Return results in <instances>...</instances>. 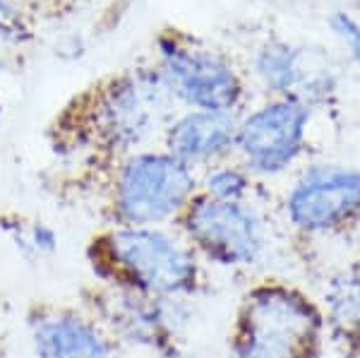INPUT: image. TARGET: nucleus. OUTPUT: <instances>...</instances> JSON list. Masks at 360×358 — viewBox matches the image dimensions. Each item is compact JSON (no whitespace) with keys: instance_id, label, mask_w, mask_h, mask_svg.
<instances>
[{"instance_id":"1","label":"nucleus","mask_w":360,"mask_h":358,"mask_svg":"<svg viewBox=\"0 0 360 358\" xmlns=\"http://www.w3.org/2000/svg\"><path fill=\"white\" fill-rule=\"evenodd\" d=\"M178 113L154 65L127 68L75 99L58 120V140L108 166L152 147Z\"/></svg>"},{"instance_id":"2","label":"nucleus","mask_w":360,"mask_h":358,"mask_svg":"<svg viewBox=\"0 0 360 358\" xmlns=\"http://www.w3.org/2000/svg\"><path fill=\"white\" fill-rule=\"evenodd\" d=\"M86 260L96 284L156 298H193L205 284V262L176 226H106L91 238Z\"/></svg>"},{"instance_id":"3","label":"nucleus","mask_w":360,"mask_h":358,"mask_svg":"<svg viewBox=\"0 0 360 358\" xmlns=\"http://www.w3.org/2000/svg\"><path fill=\"white\" fill-rule=\"evenodd\" d=\"M200 193V171L164 147L111 164L103 193L106 226H176Z\"/></svg>"},{"instance_id":"4","label":"nucleus","mask_w":360,"mask_h":358,"mask_svg":"<svg viewBox=\"0 0 360 358\" xmlns=\"http://www.w3.org/2000/svg\"><path fill=\"white\" fill-rule=\"evenodd\" d=\"M322 327V310L303 291L262 281L243 296L221 358H312Z\"/></svg>"},{"instance_id":"5","label":"nucleus","mask_w":360,"mask_h":358,"mask_svg":"<svg viewBox=\"0 0 360 358\" xmlns=\"http://www.w3.org/2000/svg\"><path fill=\"white\" fill-rule=\"evenodd\" d=\"M176 229L205 264L231 272L257 269L271 255V222L255 198L221 202L197 193Z\"/></svg>"},{"instance_id":"6","label":"nucleus","mask_w":360,"mask_h":358,"mask_svg":"<svg viewBox=\"0 0 360 358\" xmlns=\"http://www.w3.org/2000/svg\"><path fill=\"white\" fill-rule=\"evenodd\" d=\"M154 68L183 111L243 113L248 99L245 79L221 51L168 32L156 39Z\"/></svg>"},{"instance_id":"7","label":"nucleus","mask_w":360,"mask_h":358,"mask_svg":"<svg viewBox=\"0 0 360 358\" xmlns=\"http://www.w3.org/2000/svg\"><path fill=\"white\" fill-rule=\"evenodd\" d=\"M190 298H156L135 288L96 284L86 291L84 308L106 327L123 349L159 356L180 346L178 339L190 322Z\"/></svg>"},{"instance_id":"8","label":"nucleus","mask_w":360,"mask_h":358,"mask_svg":"<svg viewBox=\"0 0 360 358\" xmlns=\"http://www.w3.org/2000/svg\"><path fill=\"white\" fill-rule=\"evenodd\" d=\"M315 108L298 99L266 96L238 115L236 157L255 178H278L303 159Z\"/></svg>"},{"instance_id":"9","label":"nucleus","mask_w":360,"mask_h":358,"mask_svg":"<svg viewBox=\"0 0 360 358\" xmlns=\"http://www.w3.org/2000/svg\"><path fill=\"white\" fill-rule=\"evenodd\" d=\"M283 222L295 234L319 238L360 224V169L351 164H310L295 176L281 202Z\"/></svg>"},{"instance_id":"10","label":"nucleus","mask_w":360,"mask_h":358,"mask_svg":"<svg viewBox=\"0 0 360 358\" xmlns=\"http://www.w3.org/2000/svg\"><path fill=\"white\" fill-rule=\"evenodd\" d=\"M252 75L266 96L298 99L319 106L339 87V70L327 51L271 39L252 56Z\"/></svg>"},{"instance_id":"11","label":"nucleus","mask_w":360,"mask_h":358,"mask_svg":"<svg viewBox=\"0 0 360 358\" xmlns=\"http://www.w3.org/2000/svg\"><path fill=\"white\" fill-rule=\"evenodd\" d=\"M27 342L32 358H120V346L84 305H34Z\"/></svg>"},{"instance_id":"12","label":"nucleus","mask_w":360,"mask_h":358,"mask_svg":"<svg viewBox=\"0 0 360 358\" xmlns=\"http://www.w3.org/2000/svg\"><path fill=\"white\" fill-rule=\"evenodd\" d=\"M238 115L240 113L178 111L161 135V147L197 171L233 159Z\"/></svg>"},{"instance_id":"13","label":"nucleus","mask_w":360,"mask_h":358,"mask_svg":"<svg viewBox=\"0 0 360 358\" xmlns=\"http://www.w3.org/2000/svg\"><path fill=\"white\" fill-rule=\"evenodd\" d=\"M322 320L336 337L360 344V262L339 269L324 286Z\"/></svg>"},{"instance_id":"14","label":"nucleus","mask_w":360,"mask_h":358,"mask_svg":"<svg viewBox=\"0 0 360 358\" xmlns=\"http://www.w3.org/2000/svg\"><path fill=\"white\" fill-rule=\"evenodd\" d=\"M257 178L238 159H226L200 171V195L209 200L236 202L250 200L255 195Z\"/></svg>"},{"instance_id":"15","label":"nucleus","mask_w":360,"mask_h":358,"mask_svg":"<svg viewBox=\"0 0 360 358\" xmlns=\"http://www.w3.org/2000/svg\"><path fill=\"white\" fill-rule=\"evenodd\" d=\"M0 231L13 241L25 260H41L49 257L60 248V236L46 222H29L22 217L0 215Z\"/></svg>"},{"instance_id":"16","label":"nucleus","mask_w":360,"mask_h":358,"mask_svg":"<svg viewBox=\"0 0 360 358\" xmlns=\"http://www.w3.org/2000/svg\"><path fill=\"white\" fill-rule=\"evenodd\" d=\"M332 34L341 41V46L348 51L351 60L360 68V20L348 13H334L329 17Z\"/></svg>"},{"instance_id":"17","label":"nucleus","mask_w":360,"mask_h":358,"mask_svg":"<svg viewBox=\"0 0 360 358\" xmlns=\"http://www.w3.org/2000/svg\"><path fill=\"white\" fill-rule=\"evenodd\" d=\"M22 37H27L22 8L13 0H0V41H20Z\"/></svg>"},{"instance_id":"18","label":"nucleus","mask_w":360,"mask_h":358,"mask_svg":"<svg viewBox=\"0 0 360 358\" xmlns=\"http://www.w3.org/2000/svg\"><path fill=\"white\" fill-rule=\"evenodd\" d=\"M154 358H200V356L185 351L183 346H173V349H168V351H164V354H159V356H154Z\"/></svg>"},{"instance_id":"19","label":"nucleus","mask_w":360,"mask_h":358,"mask_svg":"<svg viewBox=\"0 0 360 358\" xmlns=\"http://www.w3.org/2000/svg\"><path fill=\"white\" fill-rule=\"evenodd\" d=\"M17 5H49V3H58V0H13Z\"/></svg>"}]
</instances>
